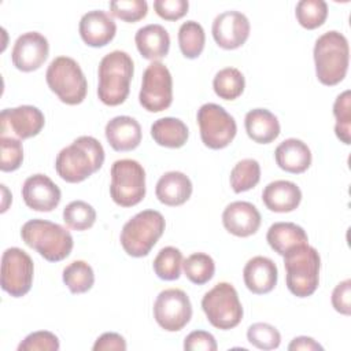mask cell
Returning <instances> with one entry per match:
<instances>
[{
    "instance_id": "cell-1",
    "label": "cell",
    "mask_w": 351,
    "mask_h": 351,
    "mask_svg": "<svg viewBox=\"0 0 351 351\" xmlns=\"http://www.w3.org/2000/svg\"><path fill=\"white\" fill-rule=\"evenodd\" d=\"M104 148L92 136H80L62 148L55 160L58 176L70 184H78L99 171L104 163Z\"/></svg>"
},
{
    "instance_id": "cell-2",
    "label": "cell",
    "mask_w": 351,
    "mask_h": 351,
    "mask_svg": "<svg viewBox=\"0 0 351 351\" xmlns=\"http://www.w3.org/2000/svg\"><path fill=\"white\" fill-rule=\"evenodd\" d=\"M133 73L134 63L128 52L117 49L104 55L97 69L100 101L110 107L122 104L129 96Z\"/></svg>"
},
{
    "instance_id": "cell-3",
    "label": "cell",
    "mask_w": 351,
    "mask_h": 351,
    "mask_svg": "<svg viewBox=\"0 0 351 351\" xmlns=\"http://www.w3.org/2000/svg\"><path fill=\"white\" fill-rule=\"evenodd\" d=\"M313 56L318 81L326 86L337 85L344 80L348 70V40L343 33L329 30L315 40Z\"/></svg>"
},
{
    "instance_id": "cell-4",
    "label": "cell",
    "mask_w": 351,
    "mask_h": 351,
    "mask_svg": "<svg viewBox=\"0 0 351 351\" xmlns=\"http://www.w3.org/2000/svg\"><path fill=\"white\" fill-rule=\"evenodd\" d=\"M23 243L36 250L48 262L66 259L74 247L71 233L59 223L34 218L25 222L21 228Z\"/></svg>"
},
{
    "instance_id": "cell-5",
    "label": "cell",
    "mask_w": 351,
    "mask_h": 351,
    "mask_svg": "<svg viewBox=\"0 0 351 351\" xmlns=\"http://www.w3.org/2000/svg\"><path fill=\"white\" fill-rule=\"evenodd\" d=\"M285 282L288 291L296 298L311 296L319 284L321 256L307 244H300L284 255Z\"/></svg>"
},
{
    "instance_id": "cell-6",
    "label": "cell",
    "mask_w": 351,
    "mask_h": 351,
    "mask_svg": "<svg viewBox=\"0 0 351 351\" xmlns=\"http://www.w3.org/2000/svg\"><path fill=\"white\" fill-rule=\"evenodd\" d=\"M166 228L163 215L156 210H143L132 217L121 230V245L133 258L147 256Z\"/></svg>"
},
{
    "instance_id": "cell-7",
    "label": "cell",
    "mask_w": 351,
    "mask_h": 351,
    "mask_svg": "<svg viewBox=\"0 0 351 351\" xmlns=\"http://www.w3.org/2000/svg\"><path fill=\"white\" fill-rule=\"evenodd\" d=\"M45 81L48 88L64 104L77 106L86 97V77L81 66L70 56L55 58L47 69Z\"/></svg>"
},
{
    "instance_id": "cell-8",
    "label": "cell",
    "mask_w": 351,
    "mask_h": 351,
    "mask_svg": "<svg viewBox=\"0 0 351 351\" xmlns=\"http://www.w3.org/2000/svg\"><path fill=\"white\" fill-rule=\"evenodd\" d=\"M207 321L217 329L236 328L243 319V306L236 288L229 282H218L202 299Z\"/></svg>"
},
{
    "instance_id": "cell-9",
    "label": "cell",
    "mask_w": 351,
    "mask_h": 351,
    "mask_svg": "<svg viewBox=\"0 0 351 351\" xmlns=\"http://www.w3.org/2000/svg\"><path fill=\"white\" fill-rule=\"evenodd\" d=\"M110 195L115 204L133 207L138 204L147 192L145 170L134 159H118L112 163Z\"/></svg>"
},
{
    "instance_id": "cell-10",
    "label": "cell",
    "mask_w": 351,
    "mask_h": 351,
    "mask_svg": "<svg viewBox=\"0 0 351 351\" xmlns=\"http://www.w3.org/2000/svg\"><path fill=\"white\" fill-rule=\"evenodd\" d=\"M200 138L210 149L228 147L237 133L234 118L219 104L206 103L196 114Z\"/></svg>"
},
{
    "instance_id": "cell-11",
    "label": "cell",
    "mask_w": 351,
    "mask_h": 351,
    "mask_svg": "<svg viewBox=\"0 0 351 351\" xmlns=\"http://www.w3.org/2000/svg\"><path fill=\"white\" fill-rule=\"evenodd\" d=\"M138 101L149 112H160L173 103V78L162 62H151L144 70Z\"/></svg>"
},
{
    "instance_id": "cell-12",
    "label": "cell",
    "mask_w": 351,
    "mask_h": 351,
    "mask_svg": "<svg viewBox=\"0 0 351 351\" xmlns=\"http://www.w3.org/2000/svg\"><path fill=\"white\" fill-rule=\"evenodd\" d=\"M34 263L22 248H7L1 255V289L12 298L25 296L33 284Z\"/></svg>"
},
{
    "instance_id": "cell-13",
    "label": "cell",
    "mask_w": 351,
    "mask_h": 351,
    "mask_svg": "<svg viewBox=\"0 0 351 351\" xmlns=\"http://www.w3.org/2000/svg\"><path fill=\"white\" fill-rule=\"evenodd\" d=\"M154 318L167 332L181 330L192 318L189 296L180 288H169L159 292L154 303Z\"/></svg>"
},
{
    "instance_id": "cell-14",
    "label": "cell",
    "mask_w": 351,
    "mask_h": 351,
    "mask_svg": "<svg viewBox=\"0 0 351 351\" xmlns=\"http://www.w3.org/2000/svg\"><path fill=\"white\" fill-rule=\"evenodd\" d=\"M45 125L43 111L34 106L23 104L14 108H4L0 114V133H12L16 138L25 140L37 136Z\"/></svg>"
},
{
    "instance_id": "cell-15",
    "label": "cell",
    "mask_w": 351,
    "mask_h": 351,
    "mask_svg": "<svg viewBox=\"0 0 351 351\" xmlns=\"http://www.w3.org/2000/svg\"><path fill=\"white\" fill-rule=\"evenodd\" d=\"M251 25L248 18L236 10L218 14L211 26L214 41L223 49H237L250 37Z\"/></svg>"
},
{
    "instance_id": "cell-16",
    "label": "cell",
    "mask_w": 351,
    "mask_h": 351,
    "mask_svg": "<svg viewBox=\"0 0 351 351\" xmlns=\"http://www.w3.org/2000/svg\"><path fill=\"white\" fill-rule=\"evenodd\" d=\"M49 55V43L38 32H26L21 34L12 47L11 60L15 69L30 73L40 69Z\"/></svg>"
},
{
    "instance_id": "cell-17",
    "label": "cell",
    "mask_w": 351,
    "mask_h": 351,
    "mask_svg": "<svg viewBox=\"0 0 351 351\" xmlns=\"http://www.w3.org/2000/svg\"><path fill=\"white\" fill-rule=\"evenodd\" d=\"M22 197L30 210L49 213L59 206L62 192L48 176L37 173L25 180L22 185Z\"/></svg>"
},
{
    "instance_id": "cell-18",
    "label": "cell",
    "mask_w": 351,
    "mask_h": 351,
    "mask_svg": "<svg viewBox=\"0 0 351 351\" xmlns=\"http://www.w3.org/2000/svg\"><path fill=\"white\" fill-rule=\"evenodd\" d=\"M262 218L258 208L244 200L232 202L222 213L223 228L233 236L248 237L258 232Z\"/></svg>"
},
{
    "instance_id": "cell-19",
    "label": "cell",
    "mask_w": 351,
    "mask_h": 351,
    "mask_svg": "<svg viewBox=\"0 0 351 351\" xmlns=\"http://www.w3.org/2000/svg\"><path fill=\"white\" fill-rule=\"evenodd\" d=\"M78 32L86 45L100 48L112 41L117 33V25L106 11L92 10L81 16Z\"/></svg>"
},
{
    "instance_id": "cell-20",
    "label": "cell",
    "mask_w": 351,
    "mask_h": 351,
    "mask_svg": "<svg viewBox=\"0 0 351 351\" xmlns=\"http://www.w3.org/2000/svg\"><path fill=\"white\" fill-rule=\"evenodd\" d=\"M243 280L248 291L255 295H265L274 289L278 280V269L267 256L251 258L243 269Z\"/></svg>"
},
{
    "instance_id": "cell-21",
    "label": "cell",
    "mask_w": 351,
    "mask_h": 351,
    "mask_svg": "<svg viewBox=\"0 0 351 351\" xmlns=\"http://www.w3.org/2000/svg\"><path fill=\"white\" fill-rule=\"evenodd\" d=\"M104 134L111 148L118 152L136 149L143 137L140 123L129 115H118L110 119L106 125Z\"/></svg>"
},
{
    "instance_id": "cell-22",
    "label": "cell",
    "mask_w": 351,
    "mask_h": 351,
    "mask_svg": "<svg viewBox=\"0 0 351 351\" xmlns=\"http://www.w3.org/2000/svg\"><path fill=\"white\" fill-rule=\"evenodd\" d=\"M262 202L270 211L291 213L299 207L302 202V191L292 181L276 180L265 186Z\"/></svg>"
},
{
    "instance_id": "cell-23",
    "label": "cell",
    "mask_w": 351,
    "mask_h": 351,
    "mask_svg": "<svg viewBox=\"0 0 351 351\" xmlns=\"http://www.w3.org/2000/svg\"><path fill=\"white\" fill-rule=\"evenodd\" d=\"M193 186L186 174L182 171H167L156 182L155 195L158 200L170 207L182 206L192 195Z\"/></svg>"
},
{
    "instance_id": "cell-24",
    "label": "cell",
    "mask_w": 351,
    "mask_h": 351,
    "mask_svg": "<svg viewBox=\"0 0 351 351\" xmlns=\"http://www.w3.org/2000/svg\"><path fill=\"white\" fill-rule=\"evenodd\" d=\"M136 47L144 59L159 62L170 49L169 32L158 23H149L140 27L134 36Z\"/></svg>"
},
{
    "instance_id": "cell-25",
    "label": "cell",
    "mask_w": 351,
    "mask_h": 351,
    "mask_svg": "<svg viewBox=\"0 0 351 351\" xmlns=\"http://www.w3.org/2000/svg\"><path fill=\"white\" fill-rule=\"evenodd\" d=\"M277 166L292 174L304 173L313 160L308 145L299 138H287L280 143L274 151Z\"/></svg>"
},
{
    "instance_id": "cell-26",
    "label": "cell",
    "mask_w": 351,
    "mask_h": 351,
    "mask_svg": "<svg viewBox=\"0 0 351 351\" xmlns=\"http://www.w3.org/2000/svg\"><path fill=\"white\" fill-rule=\"evenodd\" d=\"M244 128L248 137L258 144H269L280 134L278 118L266 108H254L245 114Z\"/></svg>"
},
{
    "instance_id": "cell-27",
    "label": "cell",
    "mask_w": 351,
    "mask_h": 351,
    "mask_svg": "<svg viewBox=\"0 0 351 351\" xmlns=\"http://www.w3.org/2000/svg\"><path fill=\"white\" fill-rule=\"evenodd\" d=\"M266 240L270 248L281 256L289 250L308 243L306 230L293 222H274L266 233Z\"/></svg>"
},
{
    "instance_id": "cell-28",
    "label": "cell",
    "mask_w": 351,
    "mask_h": 351,
    "mask_svg": "<svg viewBox=\"0 0 351 351\" xmlns=\"http://www.w3.org/2000/svg\"><path fill=\"white\" fill-rule=\"evenodd\" d=\"M151 136L160 147L181 148L188 141L189 129L184 121L174 117H165L151 125Z\"/></svg>"
},
{
    "instance_id": "cell-29",
    "label": "cell",
    "mask_w": 351,
    "mask_h": 351,
    "mask_svg": "<svg viewBox=\"0 0 351 351\" xmlns=\"http://www.w3.org/2000/svg\"><path fill=\"white\" fill-rule=\"evenodd\" d=\"M245 78L236 67L221 69L213 80V89L219 99L234 100L244 92Z\"/></svg>"
},
{
    "instance_id": "cell-30",
    "label": "cell",
    "mask_w": 351,
    "mask_h": 351,
    "mask_svg": "<svg viewBox=\"0 0 351 351\" xmlns=\"http://www.w3.org/2000/svg\"><path fill=\"white\" fill-rule=\"evenodd\" d=\"M206 33L196 21H186L178 29V45L186 59H196L204 49Z\"/></svg>"
},
{
    "instance_id": "cell-31",
    "label": "cell",
    "mask_w": 351,
    "mask_h": 351,
    "mask_svg": "<svg viewBox=\"0 0 351 351\" xmlns=\"http://www.w3.org/2000/svg\"><path fill=\"white\" fill-rule=\"evenodd\" d=\"M63 282L74 295L88 292L95 284L92 266L85 261H74L63 269Z\"/></svg>"
},
{
    "instance_id": "cell-32",
    "label": "cell",
    "mask_w": 351,
    "mask_h": 351,
    "mask_svg": "<svg viewBox=\"0 0 351 351\" xmlns=\"http://www.w3.org/2000/svg\"><path fill=\"white\" fill-rule=\"evenodd\" d=\"M261 180V165L256 159L245 158L239 160L230 171V186L234 193L252 189Z\"/></svg>"
},
{
    "instance_id": "cell-33",
    "label": "cell",
    "mask_w": 351,
    "mask_h": 351,
    "mask_svg": "<svg viewBox=\"0 0 351 351\" xmlns=\"http://www.w3.org/2000/svg\"><path fill=\"white\" fill-rule=\"evenodd\" d=\"M182 252L171 245L163 247L154 259L152 267L155 274L165 281L178 280L182 267Z\"/></svg>"
},
{
    "instance_id": "cell-34",
    "label": "cell",
    "mask_w": 351,
    "mask_h": 351,
    "mask_svg": "<svg viewBox=\"0 0 351 351\" xmlns=\"http://www.w3.org/2000/svg\"><path fill=\"white\" fill-rule=\"evenodd\" d=\"M182 269L186 278L191 282L196 285H203L214 277L215 263L208 254L195 252V254H191L182 262Z\"/></svg>"
},
{
    "instance_id": "cell-35",
    "label": "cell",
    "mask_w": 351,
    "mask_h": 351,
    "mask_svg": "<svg viewBox=\"0 0 351 351\" xmlns=\"http://www.w3.org/2000/svg\"><path fill=\"white\" fill-rule=\"evenodd\" d=\"M295 16L302 27L317 29L328 18V4L324 0H300L295 7Z\"/></svg>"
},
{
    "instance_id": "cell-36",
    "label": "cell",
    "mask_w": 351,
    "mask_h": 351,
    "mask_svg": "<svg viewBox=\"0 0 351 351\" xmlns=\"http://www.w3.org/2000/svg\"><path fill=\"white\" fill-rule=\"evenodd\" d=\"M63 221L70 229L82 232L95 225L96 210L84 200H74L63 208Z\"/></svg>"
},
{
    "instance_id": "cell-37",
    "label": "cell",
    "mask_w": 351,
    "mask_h": 351,
    "mask_svg": "<svg viewBox=\"0 0 351 351\" xmlns=\"http://www.w3.org/2000/svg\"><path fill=\"white\" fill-rule=\"evenodd\" d=\"M333 115L336 118V137L346 145L351 143V92L347 89L337 95L333 103Z\"/></svg>"
},
{
    "instance_id": "cell-38",
    "label": "cell",
    "mask_w": 351,
    "mask_h": 351,
    "mask_svg": "<svg viewBox=\"0 0 351 351\" xmlns=\"http://www.w3.org/2000/svg\"><path fill=\"white\" fill-rule=\"evenodd\" d=\"M248 341L259 350H276L281 343L278 329L267 322H255L247 329Z\"/></svg>"
},
{
    "instance_id": "cell-39",
    "label": "cell",
    "mask_w": 351,
    "mask_h": 351,
    "mask_svg": "<svg viewBox=\"0 0 351 351\" xmlns=\"http://www.w3.org/2000/svg\"><path fill=\"white\" fill-rule=\"evenodd\" d=\"M0 149V170L4 173L18 170L23 162V147L21 140L11 136H1Z\"/></svg>"
},
{
    "instance_id": "cell-40",
    "label": "cell",
    "mask_w": 351,
    "mask_h": 351,
    "mask_svg": "<svg viewBox=\"0 0 351 351\" xmlns=\"http://www.w3.org/2000/svg\"><path fill=\"white\" fill-rule=\"evenodd\" d=\"M110 11L125 22H137L147 16L148 4L145 0H114L110 1Z\"/></svg>"
},
{
    "instance_id": "cell-41",
    "label": "cell",
    "mask_w": 351,
    "mask_h": 351,
    "mask_svg": "<svg viewBox=\"0 0 351 351\" xmlns=\"http://www.w3.org/2000/svg\"><path fill=\"white\" fill-rule=\"evenodd\" d=\"M59 339L49 330H37L27 335L18 346V351H58Z\"/></svg>"
},
{
    "instance_id": "cell-42",
    "label": "cell",
    "mask_w": 351,
    "mask_h": 351,
    "mask_svg": "<svg viewBox=\"0 0 351 351\" xmlns=\"http://www.w3.org/2000/svg\"><path fill=\"white\" fill-rule=\"evenodd\" d=\"M188 0H155L154 10L165 21H178L186 15Z\"/></svg>"
},
{
    "instance_id": "cell-43",
    "label": "cell",
    "mask_w": 351,
    "mask_h": 351,
    "mask_svg": "<svg viewBox=\"0 0 351 351\" xmlns=\"http://www.w3.org/2000/svg\"><path fill=\"white\" fill-rule=\"evenodd\" d=\"M217 348L215 337L206 330H193L184 340L185 351H215Z\"/></svg>"
},
{
    "instance_id": "cell-44",
    "label": "cell",
    "mask_w": 351,
    "mask_h": 351,
    "mask_svg": "<svg viewBox=\"0 0 351 351\" xmlns=\"http://www.w3.org/2000/svg\"><path fill=\"white\" fill-rule=\"evenodd\" d=\"M330 300H332L333 308L337 313L343 315L351 314V280L350 278L339 282L335 287Z\"/></svg>"
},
{
    "instance_id": "cell-45",
    "label": "cell",
    "mask_w": 351,
    "mask_h": 351,
    "mask_svg": "<svg viewBox=\"0 0 351 351\" xmlns=\"http://www.w3.org/2000/svg\"><path fill=\"white\" fill-rule=\"evenodd\" d=\"M126 340L123 336L115 332H106L100 335L95 344H93V351H107V350H118V351H125L126 350Z\"/></svg>"
},
{
    "instance_id": "cell-46",
    "label": "cell",
    "mask_w": 351,
    "mask_h": 351,
    "mask_svg": "<svg viewBox=\"0 0 351 351\" xmlns=\"http://www.w3.org/2000/svg\"><path fill=\"white\" fill-rule=\"evenodd\" d=\"M289 351H298V350H303V351H322L324 347L317 343L313 337L308 336H298L295 337L289 346H288Z\"/></svg>"
}]
</instances>
